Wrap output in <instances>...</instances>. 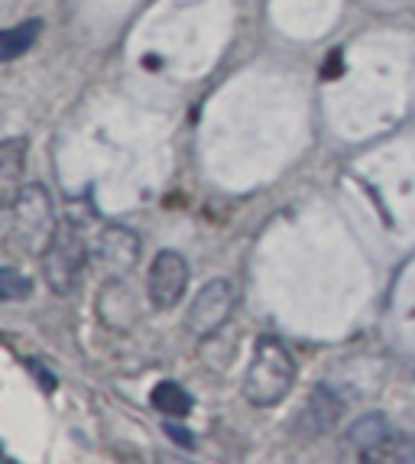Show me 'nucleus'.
<instances>
[{"mask_svg":"<svg viewBox=\"0 0 415 464\" xmlns=\"http://www.w3.org/2000/svg\"><path fill=\"white\" fill-rule=\"evenodd\" d=\"M295 383V361L293 354L273 338H260L254 357L244 373V396L254 406H273L283 400Z\"/></svg>","mask_w":415,"mask_h":464,"instance_id":"obj_1","label":"nucleus"},{"mask_svg":"<svg viewBox=\"0 0 415 464\" xmlns=\"http://www.w3.org/2000/svg\"><path fill=\"white\" fill-rule=\"evenodd\" d=\"M55 227V211H53V198L43 186H24L16 188L14 201H10V231L14 240L20 244V250L26 254H43L53 240Z\"/></svg>","mask_w":415,"mask_h":464,"instance_id":"obj_2","label":"nucleus"},{"mask_svg":"<svg viewBox=\"0 0 415 464\" xmlns=\"http://www.w3.org/2000/svg\"><path fill=\"white\" fill-rule=\"evenodd\" d=\"M39 260H43V276H46L49 289L55 295H72L82 283V270L92 260V247L72 221H59L49 247L39 254Z\"/></svg>","mask_w":415,"mask_h":464,"instance_id":"obj_3","label":"nucleus"},{"mask_svg":"<svg viewBox=\"0 0 415 464\" xmlns=\"http://www.w3.org/2000/svg\"><path fill=\"white\" fill-rule=\"evenodd\" d=\"M137 260H140V237L130 227H121V225L101 227L92 244V264L104 276L123 279L137 266Z\"/></svg>","mask_w":415,"mask_h":464,"instance_id":"obj_4","label":"nucleus"},{"mask_svg":"<svg viewBox=\"0 0 415 464\" xmlns=\"http://www.w3.org/2000/svg\"><path fill=\"white\" fill-rule=\"evenodd\" d=\"M231 309H234V286L227 279H211L192 299V309H188V318H185L188 332H195L198 338H211L231 318Z\"/></svg>","mask_w":415,"mask_h":464,"instance_id":"obj_5","label":"nucleus"},{"mask_svg":"<svg viewBox=\"0 0 415 464\" xmlns=\"http://www.w3.org/2000/svg\"><path fill=\"white\" fill-rule=\"evenodd\" d=\"M185 286H188V264H185V256L176 254V250L156 254L147 279V295L153 302V309L156 312L176 309L179 299L185 295Z\"/></svg>","mask_w":415,"mask_h":464,"instance_id":"obj_6","label":"nucleus"},{"mask_svg":"<svg viewBox=\"0 0 415 464\" xmlns=\"http://www.w3.org/2000/svg\"><path fill=\"white\" fill-rule=\"evenodd\" d=\"M390 435H392V422L386 416H380V412H370V416L357 419L354 426L347 429V441L361 451L377 449L380 441H386Z\"/></svg>","mask_w":415,"mask_h":464,"instance_id":"obj_7","label":"nucleus"},{"mask_svg":"<svg viewBox=\"0 0 415 464\" xmlns=\"http://www.w3.org/2000/svg\"><path fill=\"white\" fill-rule=\"evenodd\" d=\"M39 30H43V24H39V20H26V24L7 30L4 36H0V59H4V63H14L16 55H24L26 49L36 43Z\"/></svg>","mask_w":415,"mask_h":464,"instance_id":"obj_8","label":"nucleus"},{"mask_svg":"<svg viewBox=\"0 0 415 464\" xmlns=\"http://www.w3.org/2000/svg\"><path fill=\"white\" fill-rule=\"evenodd\" d=\"M153 406L159 412H166V416H188L192 412V396L185 393L179 383L166 380V383H159L153 390Z\"/></svg>","mask_w":415,"mask_h":464,"instance_id":"obj_9","label":"nucleus"},{"mask_svg":"<svg viewBox=\"0 0 415 464\" xmlns=\"http://www.w3.org/2000/svg\"><path fill=\"white\" fill-rule=\"evenodd\" d=\"M30 279L20 276V273L14 270V266H7V270H0V295L7 302H16V299H26L30 295Z\"/></svg>","mask_w":415,"mask_h":464,"instance_id":"obj_10","label":"nucleus"},{"mask_svg":"<svg viewBox=\"0 0 415 464\" xmlns=\"http://www.w3.org/2000/svg\"><path fill=\"white\" fill-rule=\"evenodd\" d=\"M166 429H169V435H172V439H176V441H179V445H185V449H192V435L185 432V429L172 426V422H169V426H166Z\"/></svg>","mask_w":415,"mask_h":464,"instance_id":"obj_11","label":"nucleus"}]
</instances>
